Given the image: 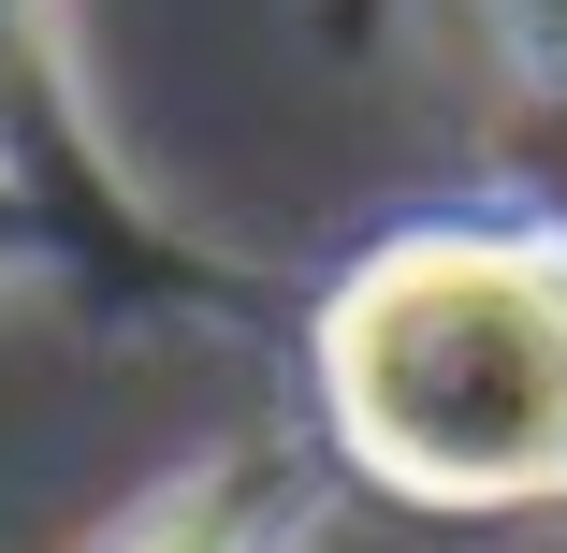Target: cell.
<instances>
[{"label": "cell", "mask_w": 567, "mask_h": 553, "mask_svg": "<svg viewBox=\"0 0 567 553\" xmlns=\"http://www.w3.org/2000/svg\"><path fill=\"white\" fill-rule=\"evenodd\" d=\"M334 452L422 510L567 495V234H393L320 306Z\"/></svg>", "instance_id": "6da1fadb"}, {"label": "cell", "mask_w": 567, "mask_h": 553, "mask_svg": "<svg viewBox=\"0 0 567 553\" xmlns=\"http://www.w3.org/2000/svg\"><path fill=\"white\" fill-rule=\"evenodd\" d=\"M277 539H291L277 467H204V481H175L161 510H132L102 553H277Z\"/></svg>", "instance_id": "7a4b0ae2"}]
</instances>
